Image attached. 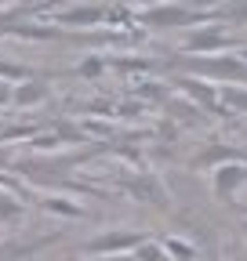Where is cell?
<instances>
[{
  "instance_id": "16",
  "label": "cell",
  "mask_w": 247,
  "mask_h": 261,
  "mask_svg": "<svg viewBox=\"0 0 247 261\" xmlns=\"http://www.w3.org/2000/svg\"><path fill=\"white\" fill-rule=\"evenodd\" d=\"M204 8H218V4H226V0H200Z\"/></svg>"
},
{
  "instance_id": "12",
  "label": "cell",
  "mask_w": 247,
  "mask_h": 261,
  "mask_svg": "<svg viewBox=\"0 0 247 261\" xmlns=\"http://www.w3.org/2000/svg\"><path fill=\"white\" fill-rule=\"evenodd\" d=\"M135 257L138 261H167V254H164V247H157V243H142V247H135Z\"/></svg>"
},
{
  "instance_id": "15",
  "label": "cell",
  "mask_w": 247,
  "mask_h": 261,
  "mask_svg": "<svg viewBox=\"0 0 247 261\" xmlns=\"http://www.w3.org/2000/svg\"><path fill=\"white\" fill-rule=\"evenodd\" d=\"M8 102H11V84L0 80V106H8Z\"/></svg>"
},
{
  "instance_id": "6",
  "label": "cell",
  "mask_w": 247,
  "mask_h": 261,
  "mask_svg": "<svg viewBox=\"0 0 247 261\" xmlns=\"http://www.w3.org/2000/svg\"><path fill=\"white\" fill-rule=\"evenodd\" d=\"M58 232H47V236H29V240H8V243H0V261H22L29 254H37L44 250L47 243H55Z\"/></svg>"
},
{
  "instance_id": "3",
  "label": "cell",
  "mask_w": 247,
  "mask_h": 261,
  "mask_svg": "<svg viewBox=\"0 0 247 261\" xmlns=\"http://www.w3.org/2000/svg\"><path fill=\"white\" fill-rule=\"evenodd\" d=\"M243 181H247V163L243 160H229V163H218V167H214V196H218L222 203L236 200Z\"/></svg>"
},
{
  "instance_id": "19",
  "label": "cell",
  "mask_w": 247,
  "mask_h": 261,
  "mask_svg": "<svg viewBox=\"0 0 247 261\" xmlns=\"http://www.w3.org/2000/svg\"><path fill=\"white\" fill-rule=\"evenodd\" d=\"M243 232H247V225H243Z\"/></svg>"
},
{
  "instance_id": "7",
  "label": "cell",
  "mask_w": 247,
  "mask_h": 261,
  "mask_svg": "<svg viewBox=\"0 0 247 261\" xmlns=\"http://www.w3.org/2000/svg\"><path fill=\"white\" fill-rule=\"evenodd\" d=\"M11 102L15 106H40L47 102V80H26L11 87Z\"/></svg>"
},
{
  "instance_id": "13",
  "label": "cell",
  "mask_w": 247,
  "mask_h": 261,
  "mask_svg": "<svg viewBox=\"0 0 247 261\" xmlns=\"http://www.w3.org/2000/svg\"><path fill=\"white\" fill-rule=\"evenodd\" d=\"M102 69H106V58H98V55H95V58H84V62L77 65L80 76H102Z\"/></svg>"
},
{
  "instance_id": "17",
  "label": "cell",
  "mask_w": 247,
  "mask_h": 261,
  "mask_svg": "<svg viewBox=\"0 0 247 261\" xmlns=\"http://www.w3.org/2000/svg\"><path fill=\"white\" fill-rule=\"evenodd\" d=\"M135 4H160V0H135Z\"/></svg>"
},
{
  "instance_id": "1",
  "label": "cell",
  "mask_w": 247,
  "mask_h": 261,
  "mask_svg": "<svg viewBox=\"0 0 247 261\" xmlns=\"http://www.w3.org/2000/svg\"><path fill=\"white\" fill-rule=\"evenodd\" d=\"M142 25L153 29H171V25H200L211 22V11H189V8H149L142 15H135Z\"/></svg>"
},
{
  "instance_id": "8",
  "label": "cell",
  "mask_w": 247,
  "mask_h": 261,
  "mask_svg": "<svg viewBox=\"0 0 247 261\" xmlns=\"http://www.w3.org/2000/svg\"><path fill=\"white\" fill-rule=\"evenodd\" d=\"M0 80L4 84H26V80H47L44 69H33V65H18V62H4L0 58Z\"/></svg>"
},
{
  "instance_id": "4",
  "label": "cell",
  "mask_w": 247,
  "mask_h": 261,
  "mask_svg": "<svg viewBox=\"0 0 247 261\" xmlns=\"http://www.w3.org/2000/svg\"><path fill=\"white\" fill-rule=\"evenodd\" d=\"M149 236L145 232H102L95 240H87V254L91 257H106V254H124V250H135L142 247Z\"/></svg>"
},
{
  "instance_id": "14",
  "label": "cell",
  "mask_w": 247,
  "mask_h": 261,
  "mask_svg": "<svg viewBox=\"0 0 247 261\" xmlns=\"http://www.w3.org/2000/svg\"><path fill=\"white\" fill-rule=\"evenodd\" d=\"M116 69H149L145 58H116Z\"/></svg>"
},
{
  "instance_id": "11",
  "label": "cell",
  "mask_w": 247,
  "mask_h": 261,
  "mask_svg": "<svg viewBox=\"0 0 247 261\" xmlns=\"http://www.w3.org/2000/svg\"><path fill=\"white\" fill-rule=\"evenodd\" d=\"M22 214H26V203L18 200V196L0 192V221H18Z\"/></svg>"
},
{
  "instance_id": "2",
  "label": "cell",
  "mask_w": 247,
  "mask_h": 261,
  "mask_svg": "<svg viewBox=\"0 0 247 261\" xmlns=\"http://www.w3.org/2000/svg\"><path fill=\"white\" fill-rule=\"evenodd\" d=\"M109 8H91V4H77V8H66V11H58V15H51L55 18V25L58 29H66V33H84V29H95V25H102V22H109Z\"/></svg>"
},
{
  "instance_id": "5",
  "label": "cell",
  "mask_w": 247,
  "mask_h": 261,
  "mask_svg": "<svg viewBox=\"0 0 247 261\" xmlns=\"http://www.w3.org/2000/svg\"><path fill=\"white\" fill-rule=\"evenodd\" d=\"M229 44H233V40L226 37V29L214 25V29H196V33H189L185 44H182V51H189V55H214V51H222V47H229Z\"/></svg>"
},
{
  "instance_id": "9",
  "label": "cell",
  "mask_w": 247,
  "mask_h": 261,
  "mask_svg": "<svg viewBox=\"0 0 247 261\" xmlns=\"http://www.w3.org/2000/svg\"><path fill=\"white\" fill-rule=\"evenodd\" d=\"M33 203L44 207V211H51V214H62V218H84V214H87L80 203L62 200V196H33Z\"/></svg>"
},
{
  "instance_id": "18",
  "label": "cell",
  "mask_w": 247,
  "mask_h": 261,
  "mask_svg": "<svg viewBox=\"0 0 247 261\" xmlns=\"http://www.w3.org/2000/svg\"><path fill=\"white\" fill-rule=\"evenodd\" d=\"M240 58H243V62H247V47H243V55H240Z\"/></svg>"
},
{
  "instance_id": "10",
  "label": "cell",
  "mask_w": 247,
  "mask_h": 261,
  "mask_svg": "<svg viewBox=\"0 0 247 261\" xmlns=\"http://www.w3.org/2000/svg\"><path fill=\"white\" fill-rule=\"evenodd\" d=\"M164 254H167V261H193L196 257V250L185 243V240H175V236H167L164 240Z\"/></svg>"
}]
</instances>
